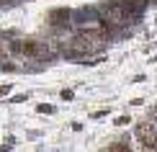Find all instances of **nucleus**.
I'll list each match as a JSON object with an SVG mask.
<instances>
[{
    "label": "nucleus",
    "mask_w": 157,
    "mask_h": 152,
    "mask_svg": "<svg viewBox=\"0 0 157 152\" xmlns=\"http://www.w3.org/2000/svg\"><path fill=\"white\" fill-rule=\"evenodd\" d=\"M108 152H132V150H129L126 144H121V142H119V144H111V150H108Z\"/></svg>",
    "instance_id": "nucleus-5"
},
{
    "label": "nucleus",
    "mask_w": 157,
    "mask_h": 152,
    "mask_svg": "<svg viewBox=\"0 0 157 152\" xmlns=\"http://www.w3.org/2000/svg\"><path fill=\"white\" fill-rule=\"evenodd\" d=\"M8 90H10V85H0V95H5Z\"/></svg>",
    "instance_id": "nucleus-8"
},
{
    "label": "nucleus",
    "mask_w": 157,
    "mask_h": 152,
    "mask_svg": "<svg viewBox=\"0 0 157 152\" xmlns=\"http://www.w3.org/2000/svg\"><path fill=\"white\" fill-rule=\"evenodd\" d=\"M129 121H132V119H129V116H121V119H119V121H116V124H119V127H124V124H129Z\"/></svg>",
    "instance_id": "nucleus-7"
},
{
    "label": "nucleus",
    "mask_w": 157,
    "mask_h": 152,
    "mask_svg": "<svg viewBox=\"0 0 157 152\" xmlns=\"http://www.w3.org/2000/svg\"><path fill=\"white\" fill-rule=\"evenodd\" d=\"M70 16H72L70 8H57V10L49 13V23L52 26H64V23H70Z\"/></svg>",
    "instance_id": "nucleus-3"
},
{
    "label": "nucleus",
    "mask_w": 157,
    "mask_h": 152,
    "mask_svg": "<svg viewBox=\"0 0 157 152\" xmlns=\"http://www.w3.org/2000/svg\"><path fill=\"white\" fill-rule=\"evenodd\" d=\"M121 10L126 18H136L144 10V0H121Z\"/></svg>",
    "instance_id": "nucleus-2"
},
{
    "label": "nucleus",
    "mask_w": 157,
    "mask_h": 152,
    "mask_svg": "<svg viewBox=\"0 0 157 152\" xmlns=\"http://www.w3.org/2000/svg\"><path fill=\"white\" fill-rule=\"evenodd\" d=\"M39 111H41V114H52V106H47V103H41V106H39Z\"/></svg>",
    "instance_id": "nucleus-6"
},
{
    "label": "nucleus",
    "mask_w": 157,
    "mask_h": 152,
    "mask_svg": "<svg viewBox=\"0 0 157 152\" xmlns=\"http://www.w3.org/2000/svg\"><path fill=\"white\" fill-rule=\"evenodd\" d=\"M21 52H23V54H29V57H34V54H39V44L31 41V39H26V41L21 44Z\"/></svg>",
    "instance_id": "nucleus-4"
},
{
    "label": "nucleus",
    "mask_w": 157,
    "mask_h": 152,
    "mask_svg": "<svg viewBox=\"0 0 157 152\" xmlns=\"http://www.w3.org/2000/svg\"><path fill=\"white\" fill-rule=\"evenodd\" d=\"M136 139L144 144L147 150H157V127H152L149 121H142L136 127Z\"/></svg>",
    "instance_id": "nucleus-1"
}]
</instances>
